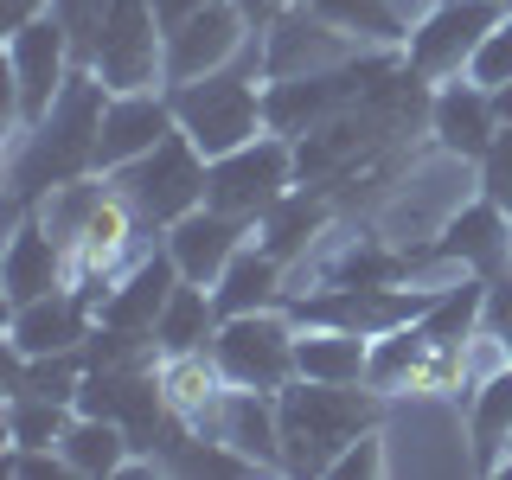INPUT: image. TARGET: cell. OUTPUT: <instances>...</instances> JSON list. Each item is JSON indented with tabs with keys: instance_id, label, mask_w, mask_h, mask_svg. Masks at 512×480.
<instances>
[{
	"instance_id": "obj_1",
	"label": "cell",
	"mask_w": 512,
	"mask_h": 480,
	"mask_svg": "<svg viewBox=\"0 0 512 480\" xmlns=\"http://www.w3.org/2000/svg\"><path fill=\"white\" fill-rule=\"evenodd\" d=\"M103 109H109V84L90 64H77L71 84L58 90V103L45 109L26 135H13V160H7L13 212H32L52 186L96 173V128H103Z\"/></svg>"
},
{
	"instance_id": "obj_2",
	"label": "cell",
	"mask_w": 512,
	"mask_h": 480,
	"mask_svg": "<svg viewBox=\"0 0 512 480\" xmlns=\"http://www.w3.org/2000/svg\"><path fill=\"white\" fill-rule=\"evenodd\" d=\"M282 416V474H333L365 429L384 423V391L378 384H314L288 378L276 391Z\"/></svg>"
},
{
	"instance_id": "obj_3",
	"label": "cell",
	"mask_w": 512,
	"mask_h": 480,
	"mask_svg": "<svg viewBox=\"0 0 512 480\" xmlns=\"http://www.w3.org/2000/svg\"><path fill=\"white\" fill-rule=\"evenodd\" d=\"M263 58H256V45L237 64H224L212 77H192V84H173V116L180 128L192 135V148L205 160L244 148L269 128V109H263Z\"/></svg>"
},
{
	"instance_id": "obj_4",
	"label": "cell",
	"mask_w": 512,
	"mask_h": 480,
	"mask_svg": "<svg viewBox=\"0 0 512 480\" xmlns=\"http://www.w3.org/2000/svg\"><path fill=\"white\" fill-rule=\"evenodd\" d=\"M109 186H116V199L135 212L148 231H167V224H180L186 212H199L205 205V180H212V160L192 148L186 128H173L167 141H160L154 154L128 160V167L103 173Z\"/></svg>"
},
{
	"instance_id": "obj_5",
	"label": "cell",
	"mask_w": 512,
	"mask_h": 480,
	"mask_svg": "<svg viewBox=\"0 0 512 480\" xmlns=\"http://www.w3.org/2000/svg\"><path fill=\"white\" fill-rule=\"evenodd\" d=\"M77 64H84L77 39L58 13H39L20 32H7V122H13V135H26L58 103V90L71 84Z\"/></svg>"
},
{
	"instance_id": "obj_6",
	"label": "cell",
	"mask_w": 512,
	"mask_h": 480,
	"mask_svg": "<svg viewBox=\"0 0 512 480\" xmlns=\"http://www.w3.org/2000/svg\"><path fill=\"white\" fill-rule=\"evenodd\" d=\"M301 186V167H295V141L276 135V128H263L256 141H244V148L218 154L212 160V180H205V205H218V212L244 218L256 224L269 212L276 199H288V192Z\"/></svg>"
},
{
	"instance_id": "obj_7",
	"label": "cell",
	"mask_w": 512,
	"mask_h": 480,
	"mask_svg": "<svg viewBox=\"0 0 512 480\" xmlns=\"http://www.w3.org/2000/svg\"><path fill=\"white\" fill-rule=\"evenodd\" d=\"M295 314L288 308H256V314H224L212 333V359L224 384L244 391H282L295 378Z\"/></svg>"
},
{
	"instance_id": "obj_8",
	"label": "cell",
	"mask_w": 512,
	"mask_h": 480,
	"mask_svg": "<svg viewBox=\"0 0 512 480\" xmlns=\"http://www.w3.org/2000/svg\"><path fill=\"white\" fill-rule=\"evenodd\" d=\"M506 20L500 0H436L429 13L410 20V39H404V64L429 84H448V77L468 71V58L480 52L493 26Z\"/></svg>"
},
{
	"instance_id": "obj_9",
	"label": "cell",
	"mask_w": 512,
	"mask_h": 480,
	"mask_svg": "<svg viewBox=\"0 0 512 480\" xmlns=\"http://www.w3.org/2000/svg\"><path fill=\"white\" fill-rule=\"evenodd\" d=\"M359 52H365V45L346 39L340 26H327L308 0L288 7L276 26L256 32V58H263L269 84H282V77H308V71H333V64H346V58H359Z\"/></svg>"
},
{
	"instance_id": "obj_10",
	"label": "cell",
	"mask_w": 512,
	"mask_h": 480,
	"mask_svg": "<svg viewBox=\"0 0 512 480\" xmlns=\"http://www.w3.org/2000/svg\"><path fill=\"white\" fill-rule=\"evenodd\" d=\"M256 45L250 20L231 7V0H212V7H199L192 20H180L167 32V90L173 84H192V77H212L224 64H237Z\"/></svg>"
},
{
	"instance_id": "obj_11",
	"label": "cell",
	"mask_w": 512,
	"mask_h": 480,
	"mask_svg": "<svg viewBox=\"0 0 512 480\" xmlns=\"http://www.w3.org/2000/svg\"><path fill=\"white\" fill-rule=\"evenodd\" d=\"M173 128H180V116H173V90L167 84H154V90H109L103 128H96V173H116V167H128V160L154 154Z\"/></svg>"
},
{
	"instance_id": "obj_12",
	"label": "cell",
	"mask_w": 512,
	"mask_h": 480,
	"mask_svg": "<svg viewBox=\"0 0 512 480\" xmlns=\"http://www.w3.org/2000/svg\"><path fill=\"white\" fill-rule=\"evenodd\" d=\"M96 333V295L90 288H58L26 308H7V352L20 359H45V352H84Z\"/></svg>"
},
{
	"instance_id": "obj_13",
	"label": "cell",
	"mask_w": 512,
	"mask_h": 480,
	"mask_svg": "<svg viewBox=\"0 0 512 480\" xmlns=\"http://www.w3.org/2000/svg\"><path fill=\"white\" fill-rule=\"evenodd\" d=\"M192 429L218 436L224 448L250 461L256 474H282V416H276V391H244V384H224V397L199 416Z\"/></svg>"
},
{
	"instance_id": "obj_14",
	"label": "cell",
	"mask_w": 512,
	"mask_h": 480,
	"mask_svg": "<svg viewBox=\"0 0 512 480\" xmlns=\"http://www.w3.org/2000/svg\"><path fill=\"white\" fill-rule=\"evenodd\" d=\"M77 282V263L71 250L45 231L39 212H13V237H7V256H0V288H7V308H26L39 295H58V288Z\"/></svg>"
},
{
	"instance_id": "obj_15",
	"label": "cell",
	"mask_w": 512,
	"mask_h": 480,
	"mask_svg": "<svg viewBox=\"0 0 512 480\" xmlns=\"http://www.w3.org/2000/svg\"><path fill=\"white\" fill-rule=\"evenodd\" d=\"M180 282L186 276H180V263L167 256V244L148 250V256H135V263L109 282L103 308H96V327H116V333H135V340H154V320H160V308L173 301V288H180Z\"/></svg>"
},
{
	"instance_id": "obj_16",
	"label": "cell",
	"mask_w": 512,
	"mask_h": 480,
	"mask_svg": "<svg viewBox=\"0 0 512 480\" xmlns=\"http://www.w3.org/2000/svg\"><path fill=\"white\" fill-rule=\"evenodd\" d=\"M250 231H256V224L218 212V205H199V212H186L180 224H167L160 237H167V256L180 263L186 282H205V288H212L224 269H231V256L250 244Z\"/></svg>"
},
{
	"instance_id": "obj_17",
	"label": "cell",
	"mask_w": 512,
	"mask_h": 480,
	"mask_svg": "<svg viewBox=\"0 0 512 480\" xmlns=\"http://www.w3.org/2000/svg\"><path fill=\"white\" fill-rule=\"evenodd\" d=\"M429 135L448 160H474L493 148L500 135V109H493V90H480L474 77H448L436 84V103H429Z\"/></svg>"
},
{
	"instance_id": "obj_18",
	"label": "cell",
	"mask_w": 512,
	"mask_h": 480,
	"mask_svg": "<svg viewBox=\"0 0 512 480\" xmlns=\"http://www.w3.org/2000/svg\"><path fill=\"white\" fill-rule=\"evenodd\" d=\"M295 378L314 384H372V333L327 327V320H295Z\"/></svg>"
},
{
	"instance_id": "obj_19",
	"label": "cell",
	"mask_w": 512,
	"mask_h": 480,
	"mask_svg": "<svg viewBox=\"0 0 512 480\" xmlns=\"http://www.w3.org/2000/svg\"><path fill=\"white\" fill-rule=\"evenodd\" d=\"M333 224V205L320 186H295L288 199H276L263 218H256V244H263L269 256H282V263H308V250L327 237Z\"/></svg>"
},
{
	"instance_id": "obj_20",
	"label": "cell",
	"mask_w": 512,
	"mask_h": 480,
	"mask_svg": "<svg viewBox=\"0 0 512 480\" xmlns=\"http://www.w3.org/2000/svg\"><path fill=\"white\" fill-rule=\"evenodd\" d=\"M212 301H218V314L282 308V301H288V263H282V256H269V250L250 237V244L231 256V269L212 282Z\"/></svg>"
},
{
	"instance_id": "obj_21",
	"label": "cell",
	"mask_w": 512,
	"mask_h": 480,
	"mask_svg": "<svg viewBox=\"0 0 512 480\" xmlns=\"http://www.w3.org/2000/svg\"><path fill=\"white\" fill-rule=\"evenodd\" d=\"M58 455L71 461V480H122V468L135 461V436H128L116 416L77 410L64 442H58Z\"/></svg>"
},
{
	"instance_id": "obj_22",
	"label": "cell",
	"mask_w": 512,
	"mask_h": 480,
	"mask_svg": "<svg viewBox=\"0 0 512 480\" xmlns=\"http://www.w3.org/2000/svg\"><path fill=\"white\" fill-rule=\"evenodd\" d=\"M218 301H212V288L205 282H180L173 288V301L160 308L154 320V346H160V359L167 352H212V333H218Z\"/></svg>"
},
{
	"instance_id": "obj_23",
	"label": "cell",
	"mask_w": 512,
	"mask_h": 480,
	"mask_svg": "<svg viewBox=\"0 0 512 480\" xmlns=\"http://www.w3.org/2000/svg\"><path fill=\"white\" fill-rule=\"evenodd\" d=\"M468 442H474V468L500 474V461L512 455V365H506V372H493L487 384H474Z\"/></svg>"
},
{
	"instance_id": "obj_24",
	"label": "cell",
	"mask_w": 512,
	"mask_h": 480,
	"mask_svg": "<svg viewBox=\"0 0 512 480\" xmlns=\"http://www.w3.org/2000/svg\"><path fill=\"white\" fill-rule=\"evenodd\" d=\"M308 7L359 45H397V52H404V39H410L404 0H308Z\"/></svg>"
},
{
	"instance_id": "obj_25",
	"label": "cell",
	"mask_w": 512,
	"mask_h": 480,
	"mask_svg": "<svg viewBox=\"0 0 512 480\" xmlns=\"http://www.w3.org/2000/svg\"><path fill=\"white\" fill-rule=\"evenodd\" d=\"M160 391H167V404L180 410L186 423H199L224 397V372H218L212 352H167V359H160Z\"/></svg>"
},
{
	"instance_id": "obj_26",
	"label": "cell",
	"mask_w": 512,
	"mask_h": 480,
	"mask_svg": "<svg viewBox=\"0 0 512 480\" xmlns=\"http://www.w3.org/2000/svg\"><path fill=\"white\" fill-rule=\"evenodd\" d=\"M71 416H77V404L7 391V448H58L64 429H71Z\"/></svg>"
},
{
	"instance_id": "obj_27",
	"label": "cell",
	"mask_w": 512,
	"mask_h": 480,
	"mask_svg": "<svg viewBox=\"0 0 512 480\" xmlns=\"http://www.w3.org/2000/svg\"><path fill=\"white\" fill-rule=\"evenodd\" d=\"M461 77H474L480 90H500V84H512V13H506V20L487 32V39H480V52L468 58V71H461Z\"/></svg>"
},
{
	"instance_id": "obj_28",
	"label": "cell",
	"mask_w": 512,
	"mask_h": 480,
	"mask_svg": "<svg viewBox=\"0 0 512 480\" xmlns=\"http://www.w3.org/2000/svg\"><path fill=\"white\" fill-rule=\"evenodd\" d=\"M480 192L512 212V128H500V135H493V148L480 154Z\"/></svg>"
},
{
	"instance_id": "obj_29",
	"label": "cell",
	"mask_w": 512,
	"mask_h": 480,
	"mask_svg": "<svg viewBox=\"0 0 512 480\" xmlns=\"http://www.w3.org/2000/svg\"><path fill=\"white\" fill-rule=\"evenodd\" d=\"M333 474H340V480H352V474H384V423L365 429V436L352 442L340 461H333Z\"/></svg>"
},
{
	"instance_id": "obj_30",
	"label": "cell",
	"mask_w": 512,
	"mask_h": 480,
	"mask_svg": "<svg viewBox=\"0 0 512 480\" xmlns=\"http://www.w3.org/2000/svg\"><path fill=\"white\" fill-rule=\"evenodd\" d=\"M231 7L250 20V32H263V26H276L288 7H301V0H231Z\"/></svg>"
},
{
	"instance_id": "obj_31",
	"label": "cell",
	"mask_w": 512,
	"mask_h": 480,
	"mask_svg": "<svg viewBox=\"0 0 512 480\" xmlns=\"http://www.w3.org/2000/svg\"><path fill=\"white\" fill-rule=\"evenodd\" d=\"M39 13H52V0H0V32H20Z\"/></svg>"
},
{
	"instance_id": "obj_32",
	"label": "cell",
	"mask_w": 512,
	"mask_h": 480,
	"mask_svg": "<svg viewBox=\"0 0 512 480\" xmlns=\"http://www.w3.org/2000/svg\"><path fill=\"white\" fill-rule=\"evenodd\" d=\"M199 7H212V0H154V20H160V32H173L180 20H192Z\"/></svg>"
},
{
	"instance_id": "obj_33",
	"label": "cell",
	"mask_w": 512,
	"mask_h": 480,
	"mask_svg": "<svg viewBox=\"0 0 512 480\" xmlns=\"http://www.w3.org/2000/svg\"><path fill=\"white\" fill-rule=\"evenodd\" d=\"M493 109H500V128H512V84L493 90Z\"/></svg>"
},
{
	"instance_id": "obj_34",
	"label": "cell",
	"mask_w": 512,
	"mask_h": 480,
	"mask_svg": "<svg viewBox=\"0 0 512 480\" xmlns=\"http://www.w3.org/2000/svg\"><path fill=\"white\" fill-rule=\"evenodd\" d=\"M429 7H436V0H404V13H410V20H416V13H429Z\"/></svg>"
},
{
	"instance_id": "obj_35",
	"label": "cell",
	"mask_w": 512,
	"mask_h": 480,
	"mask_svg": "<svg viewBox=\"0 0 512 480\" xmlns=\"http://www.w3.org/2000/svg\"><path fill=\"white\" fill-rule=\"evenodd\" d=\"M500 7H506V13H512V0H500Z\"/></svg>"
}]
</instances>
